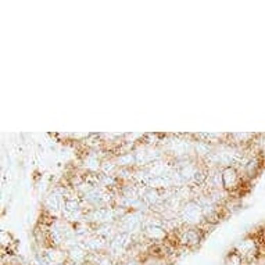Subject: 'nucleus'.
<instances>
[{"label": "nucleus", "instance_id": "1", "mask_svg": "<svg viewBox=\"0 0 265 265\" xmlns=\"http://www.w3.org/2000/svg\"><path fill=\"white\" fill-rule=\"evenodd\" d=\"M222 175V186L227 192H232L237 188V185L240 183V175L236 171L235 167H227L221 168Z\"/></svg>", "mask_w": 265, "mask_h": 265}]
</instances>
